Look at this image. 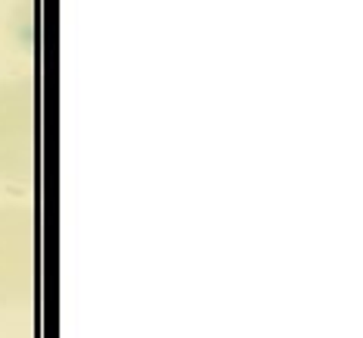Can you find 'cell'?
I'll return each instance as SVG.
<instances>
[{
	"label": "cell",
	"mask_w": 363,
	"mask_h": 338,
	"mask_svg": "<svg viewBox=\"0 0 363 338\" xmlns=\"http://www.w3.org/2000/svg\"><path fill=\"white\" fill-rule=\"evenodd\" d=\"M35 169V94L0 81V182H28Z\"/></svg>",
	"instance_id": "obj_1"
},
{
	"label": "cell",
	"mask_w": 363,
	"mask_h": 338,
	"mask_svg": "<svg viewBox=\"0 0 363 338\" xmlns=\"http://www.w3.org/2000/svg\"><path fill=\"white\" fill-rule=\"evenodd\" d=\"M35 291V216L0 207V307H16Z\"/></svg>",
	"instance_id": "obj_2"
}]
</instances>
